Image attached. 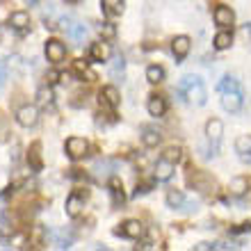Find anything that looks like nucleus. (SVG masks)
<instances>
[{
  "mask_svg": "<svg viewBox=\"0 0 251 251\" xmlns=\"http://www.w3.org/2000/svg\"><path fill=\"white\" fill-rule=\"evenodd\" d=\"M217 89L222 94V107H224L226 112L238 114L242 110V105H245V92H242L238 80L233 78V75H226L217 85Z\"/></svg>",
  "mask_w": 251,
  "mask_h": 251,
  "instance_id": "1",
  "label": "nucleus"
},
{
  "mask_svg": "<svg viewBox=\"0 0 251 251\" xmlns=\"http://www.w3.org/2000/svg\"><path fill=\"white\" fill-rule=\"evenodd\" d=\"M178 92L187 103H192V105H205V100H208L205 85L199 75H185V78L180 80Z\"/></svg>",
  "mask_w": 251,
  "mask_h": 251,
  "instance_id": "2",
  "label": "nucleus"
},
{
  "mask_svg": "<svg viewBox=\"0 0 251 251\" xmlns=\"http://www.w3.org/2000/svg\"><path fill=\"white\" fill-rule=\"evenodd\" d=\"M62 30L66 32V37L71 41H75V44H82L87 37V25L85 23H80V21H73V19H62L60 21Z\"/></svg>",
  "mask_w": 251,
  "mask_h": 251,
  "instance_id": "3",
  "label": "nucleus"
},
{
  "mask_svg": "<svg viewBox=\"0 0 251 251\" xmlns=\"http://www.w3.org/2000/svg\"><path fill=\"white\" fill-rule=\"evenodd\" d=\"M167 205H169V208H174V210H183V212L197 210V203L187 201L185 194H183L180 190H169V192H167Z\"/></svg>",
  "mask_w": 251,
  "mask_h": 251,
  "instance_id": "4",
  "label": "nucleus"
},
{
  "mask_svg": "<svg viewBox=\"0 0 251 251\" xmlns=\"http://www.w3.org/2000/svg\"><path fill=\"white\" fill-rule=\"evenodd\" d=\"M16 121H19V126H23V128H32V126H37V121H39V110H37V105H21L19 110H16Z\"/></svg>",
  "mask_w": 251,
  "mask_h": 251,
  "instance_id": "5",
  "label": "nucleus"
},
{
  "mask_svg": "<svg viewBox=\"0 0 251 251\" xmlns=\"http://www.w3.org/2000/svg\"><path fill=\"white\" fill-rule=\"evenodd\" d=\"M66 155L71 160H80V158H85L87 151H89V144H87V139L82 137H69L66 139Z\"/></svg>",
  "mask_w": 251,
  "mask_h": 251,
  "instance_id": "6",
  "label": "nucleus"
},
{
  "mask_svg": "<svg viewBox=\"0 0 251 251\" xmlns=\"http://www.w3.org/2000/svg\"><path fill=\"white\" fill-rule=\"evenodd\" d=\"M46 57L53 64H62L66 60V46L60 39H48L46 41Z\"/></svg>",
  "mask_w": 251,
  "mask_h": 251,
  "instance_id": "7",
  "label": "nucleus"
},
{
  "mask_svg": "<svg viewBox=\"0 0 251 251\" xmlns=\"http://www.w3.org/2000/svg\"><path fill=\"white\" fill-rule=\"evenodd\" d=\"M222 135H224V124L219 119H210L208 124H205V137H208V142L212 144V149L217 151L219 142H222Z\"/></svg>",
  "mask_w": 251,
  "mask_h": 251,
  "instance_id": "8",
  "label": "nucleus"
},
{
  "mask_svg": "<svg viewBox=\"0 0 251 251\" xmlns=\"http://www.w3.org/2000/svg\"><path fill=\"white\" fill-rule=\"evenodd\" d=\"M190 48H192L190 37H185V34H180V37H174V41H172V53H174V57H176V62H178V64L187 57Z\"/></svg>",
  "mask_w": 251,
  "mask_h": 251,
  "instance_id": "9",
  "label": "nucleus"
},
{
  "mask_svg": "<svg viewBox=\"0 0 251 251\" xmlns=\"http://www.w3.org/2000/svg\"><path fill=\"white\" fill-rule=\"evenodd\" d=\"M117 235H124V238H130V240H139L144 235V226H142V222H137V219H128V222H124L121 228H117Z\"/></svg>",
  "mask_w": 251,
  "mask_h": 251,
  "instance_id": "10",
  "label": "nucleus"
},
{
  "mask_svg": "<svg viewBox=\"0 0 251 251\" xmlns=\"http://www.w3.org/2000/svg\"><path fill=\"white\" fill-rule=\"evenodd\" d=\"M119 100H121V96H119V89H117V87L114 85L103 87V92H100V105L114 110V107L119 105Z\"/></svg>",
  "mask_w": 251,
  "mask_h": 251,
  "instance_id": "11",
  "label": "nucleus"
},
{
  "mask_svg": "<svg viewBox=\"0 0 251 251\" xmlns=\"http://www.w3.org/2000/svg\"><path fill=\"white\" fill-rule=\"evenodd\" d=\"M212 16H215V23H217L219 27H231L233 23H235V14H233L231 7H226V5H219Z\"/></svg>",
  "mask_w": 251,
  "mask_h": 251,
  "instance_id": "12",
  "label": "nucleus"
},
{
  "mask_svg": "<svg viewBox=\"0 0 251 251\" xmlns=\"http://www.w3.org/2000/svg\"><path fill=\"white\" fill-rule=\"evenodd\" d=\"M174 162H169V160L160 158L158 162H155V169H153V176H155V180H160V183H165V180H169L174 176Z\"/></svg>",
  "mask_w": 251,
  "mask_h": 251,
  "instance_id": "13",
  "label": "nucleus"
},
{
  "mask_svg": "<svg viewBox=\"0 0 251 251\" xmlns=\"http://www.w3.org/2000/svg\"><path fill=\"white\" fill-rule=\"evenodd\" d=\"M187 183H190V185H194L199 192H210L212 187H215V183L210 180V176H208V174H203V172H194V174H190Z\"/></svg>",
  "mask_w": 251,
  "mask_h": 251,
  "instance_id": "14",
  "label": "nucleus"
},
{
  "mask_svg": "<svg viewBox=\"0 0 251 251\" xmlns=\"http://www.w3.org/2000/svg\"><path fill=\"white\" fill-rule=\"evenodd\" d=\"M110 55H112V50H110V44H105V39L99 44H92V48H89V57L94 62H107Z\"/></svg>",
  "mask_w": 251,
  "mask_h": 251,
  "instance_id": "15",
  "label": "nucleus"
},
{
  "mask_svg": "<svg viewBox=\"0 0 251 251\" xmlns=\"http://www.w3.org/2000/svg\"><path fill=\"white\" fill-rule=\"evenodd\" d=\"M9 27H14V30H19V32H25L27 27H30V14L27 12H12L9 14Z\"/></svg>",
  "mask_w": 251,
  "mask_h": 251,
  "instance_id": "16",
  "label": "nucleus"
},
{
  "mask_svg": "<svg viewBox=\"0 0 251 251\" xmlns=\"http://www.w3.org/2000/svg\"><path fill=\"white\" fill-rule=\"evenodd\" d=\"M27 165L32 172H41L44 169V160H41V144L39 142H34L30 146V151H27Z\"/></svg>",
  "mask_w": 251,
  "mask_h": 251,
  "instance_id": "17",
  "label": "nucleus"
},
{
  "mask_svg": "<svg viewBox=\"0 0 251 251\" xmlns=\"http://www.w3.org/2000/svg\"><path fill=\"white\" fill-rule=\"evenodd\" d=\"M146 110H149L151 117H162V114L167 112V100L162 99V96H158V94H153V96H149Z\"/></svg>",
  "mask_w": 251,
  "mask_h": 251,
  "instance_id": "18",
  "label": "nucleus"
},
{
  "mask_svg": "<svg viewBox=\"0 0 251 251\" xmlns=\"http://www.w3.org/2000/svg\"><path fill=\"white\" fill-rule=\"evenodd\" d=\"M82 208H85V199L80 197V194H71V197L66 199L64 210L69 217H78L80 212H82Z\"/></svg>",
  "mask_w": 251,
  "mask_h": 251,
  "instance_id": "19",
  "label": "nucleus"
},
{
  "mask_svg": "<svg viewBox=\"0 0 251 251\" xmlns=\"http://www.w3.org/2000/svg\"><path fill=\"white\" fill-rule=\"evenodd\" d=\"M100 7H103V14L110 19L124 14V0H100Z\"/></svg>",
  "mask_w": 251,
  "mask_h": 251,
  "instance_id": "20",
  "label": "nucleus"
},
{
  "mask_svg": "<svg viewBox=\"0 0 251 251\" xmlns=\"http://www.w3.org/2000/svg\"><path fill=\"white\" fill-rule=\"evenodd\" d=\"M249 178H245V176H235V178L228 183V192H231L233 197H242V194H247V190H249Z\"/></svg>",
  "mask_w": 251,
  "mask_h": 251,
  "instance_id": "21",
  "label": "nucleus"
},
{
  "mask_svg": "<svg viewBox=\"0 0 251 251\" xmlns=\"http://www.w3.org/2000/svg\"><path fill=\"white\" fill-rule=\"evenodd\" d=\"M231 44H233V32L228 30V27H224L222 32H217V37H215V41H212L215 50H226V48H231Z\"/></svg>",
  "mask_w": 251,
  "mask_h": 251,
  "instance_id": "22",
  "label": "nucleus"
},
{
  "mask_svg": "<svg viewBox=\"0 0 251 251\" xmlns=\"http://www.w3.org/2000/svg\"><path fill=\"white\" fill-rule=\"evenodd\" d=\"M146 80L151 82V85H160V82H165V69L160 64H151L146 69Z\"/></svg>",
  "mask_w": 251,
  "mask_h": 251,
  "instance_id": "23",
  "label": "nucleus"
},
{
  "mask_svg": "<svg viewBox=\"0 0 251 251\" xmlns=\"http://www.w3.org/2000/svg\"><path fill=\"white\" fill-rule=\"evenodd\" d=\"M110 75H112L114 80H124L126 75V60L124 55H117L112 60V64H110Z\"/></svg>",
  "mask_w": 251,
  "mask_h": 251,
  "instance_id": "24",
  "label": "nucleus"
},
{
  "mask_svg": "<svg viewBox=\"0 0 251 251\" xmlns=\"http://www.w3.org/2000/svg\"><path fill=\"white\" fill-rule=\"evenodd\" d=\"M107 185H110V192H112V197H114V203H124L126 197H124V185H121V180L117 178V176H110Z\"/></svg>",
  "mask_w": 251,
  "mask_h": 251,
  "instance_id": "25",
  "label": "nucleus"
},
{
  "mask_svg": "<svg viewBox=\"0 0 251 251\" xmlns=\"http://www.w3.org/2000/svg\"><path fill=\"white\" fill-rule=\"evenodd\" d=\"M37 100H39V105H44V107L53 105V103H55V94H53V89H50V85L39 87V92H37Z\"/></svg>",
  "mask_w": 251,
  "mask_h": 251,
  "instance_id": "26",
  "label": "nucleus"
},
{
  "mask_svg": "<svg viewBox=\"0 0 251 251\" xmlns=\"http://www.w3.org/2000/svg\"><path fill=\"white\" fill-rule=\"evenodd\" d=\"M114 169H117V162H114V160L100 158V160L94 162V174H96V176H100V174H110V172H114Z\"/></svg>",
  "mask_w": 251,
  "mask_h": 251,
  "instance_id": "27",
  "label": "nucleus"
},
{
  "mask_svg": "<svg viewBox=\"0 0 251 251\" xmlns=\"http://www.w3.org/2000/svg\"><path fill=\"white\" fill-rule=\"evenodd\" d=\"M160 139H162V135H160L158 130H151V128H146L144 135H142V144H144L146 149H155V146L160 144Z\"/></svg>",
  "mask_w": 251,
  "mask_h": 251,
  "instance_id": "28",
  "label": "nucleus"
},
{
  "mask_svg": "<svg viewBox=\"0 0 251 251\" xmlns=\"http://www.w3.org/2000/svg\"><path fill=\"white\" fill-rule=\"evenodd\" d=\"M73 69H75V71H78L80 75H85V78L89 80V82H94V80H96V73H94L92 69H89V64H87L85 60H75V62H73Z\"/></svg>",
  "mask_w": 251,
  "mask_h": 251,
  "instance_id": "29",
  "label": "nucleus"
},
{
  "mask_svg": "<svg viewBox=\"0 0 251 251\" xmlns=\"http://www.w3.org/2000/svg\"><path fill=\"white\" fill-rule=\"evenodd\" d=\"M162 158L176 165V162H180V160H183V149H180V146H169V149H165Z\"/></svg>",
  "mask_w": 251,
  "mask_h": 251,
  "instance_id": "30",
  "label": "nucleus"
},
{
  "mask_svg": "<svg viewBox=\"0 0 251 251\" xmlns=\"http://www.w3.org/2000/svg\"><path fill=\"white\" fill-rule=\"evenodd\" d=\"M235 151H238L240 155H245V153L251 151V135H240V137L235 139Z\"/></svg>",
  "mask_w": 251,
  "mask_h": 251,
  "instance_id": "31",
  "label": "nucleus"
},
{
  "mask_svg": "<svg viewBox=\"0 0 251 251\" xmlns=\"http://www.w3.org/2000/svg\"><path fill=\"white\" fill-rule=\"evenodd\" d=\"M99 32H100V37H103L105 41H110V39L117 37V27H114L112 23H103V25L99 27Z\"/></svg>",
  "mask_w": 251,
  "mask_h": 251,
  "instance_id": "32",
  "label": "nucleus"
},
{
  "mask_svg": "<svg viewBox=\"0 0 251 251\" xmlns=\"http://www.w3.org/2000/svg\"><path fill=\"white\" fill-rule=\"evenodd\" d=\"M44 235H46V231H44L41 226H37L32 233V238H30V242H32V245H41V242H44Z\"/></svg>",
  "mask_w": 251,
  "mask_h": 251,
  "instance_id": "33",
  "label": "nucleus"
},
{
  "mask_svg": "<svg viewBox=\"0 0 251 251\" xmlns=\"http://www.w3.org/2000/svg\"><path fill=\"white\" fill-rule=\"evenodd\" d=\"M46 80H48V85H55V82H60V73H57V71H48L46 73Z\"/></svg>",
  "mask_w": 251,
  "mask_h": 251,
  "instance_id": "34",
  "label": "nucleus"
},
{
  "mask_svg": "<svg viewBox=\"0 0 251 251\" xmlns=\"http://www.w3.org/2000/svg\"><path fill=\"white\" fill-rule=\"evenodd\" d=\"M5 80H7V71H5V66L0 64V89L5 87Z\"/></svg>",
  "mask_w": 251,
  "mask_h": 251,
  "instance_id": "35",
  "label": "nucleus"
},
{
  "mask_svg": "<svg viewBox=\"0 0 251 251\" xmlns=\"http://www.w3.org/2000/svg\"><path fill=\"white\" fill-rule=\"evenodd\" d=\"M7 139V128H5V124H2V119H0V144Z\"/></svg>",
  "mask_w": 251,
  "mask_h": 251,
  "instance_id": "36",
  "label": "nucleus"
},
{
  "mask_svg": "<svg viewBox=\"0 0 251 251\" xmlns=\"http://www.w3.org/2000/svg\"><path fill=\"white\" fill-rule=\"evenodd\" d=\"M240 158H242V162H251V151L245 153V155H240Z\"/></svg>",
  "mask_w": 251,
  "mask_h": 251,
  "instance_id": "37",
  "label": "nucleus"
},
{
  "mask_svg": "<svg viewBox=\"0 0 251 251\" xmlns=\"http://www.w3.org/2000/svg\"><path fill=\"white\" fill-rule=\"evenodd\" d=\"M27 2H30V5H37V0H27Z\"/></svg>",
  "mask_w": 251,
  "mask_h": 251,
  "instance_id": "38",
  "label": "nucleus"
},
{
  "mask_svg": "<svg viewBox=\"0 0 251 251\" xmlns=\"http://www.w3.org/2000/svg\"><path fill=\"white\" fill-rule=\"evenodd\" d=\"M66 2H80V0H66Z\"/></svg>",
  "mask_w": 251,
  "mask_h": 251,
  "instance_id": "39",
  "label": "nucleus"
}]
</instances>
